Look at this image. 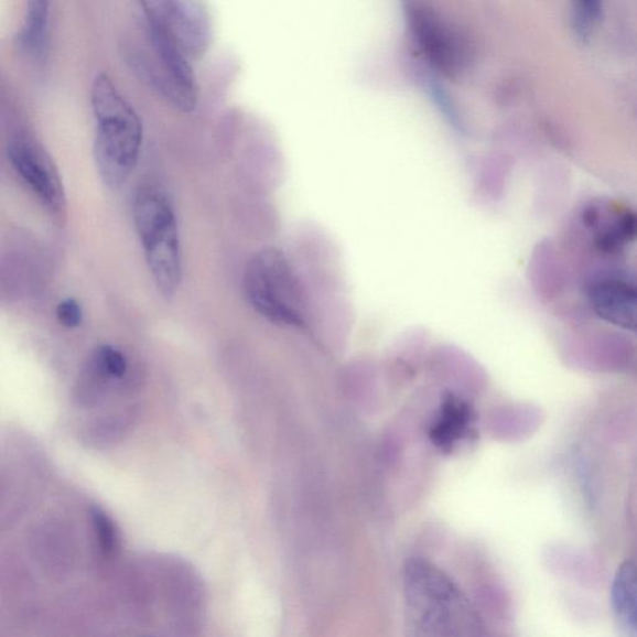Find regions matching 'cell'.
Segmentation results:
<instances>
[{
    "label": "cell",
    "instance_id": "1",
    "mask_svg": "<svg viewBox=\"0 0 637 637\" xmlns=\"http://www.w3.org/2000/svg\"><path fill=\"white\" fill-rule=\"evenodd\" d=\"M408 637H484V624L461 587L424 559L402 573Z\"/></svg>",
    "mask_w": 637,
    "mask_h": 637
},
{
    "label": "cell",
    "instance_id": "12",
    "mask_svg": "<svg viewBox=\"0 0 637 637\" xmlns=\"http://www.w3.org/2000/svg\"><path fill=\"white\" fill-rule=\"evenodd\" d=\"M612 611L617 635L637 637V564L624 562L613 579Z\"/></svg>",
    "mask_w": 637,
    "mask_h": 637
},
{
    "label": "cell",
    "instance_id": "6",
    "mask_svg": "<svg viewBox=\"0 0 637 637\" xmlns=\"http://www.w3.org/2000/svg\"><path fill=\"white\" fill-rule=\"evenodd\" d=\"M142 15L153 56L151 80L177 109L192 111L196 108L198 99V86L192 62L156 18L143 9Z\"/></svg>",
    "mask_w": 637,
    "mask_h": 637
},
{
    "label": "cell",
    "instance_id": "2",
    "mask_svg": "<svg viewBox=\"0 0 637 637\" xmlns=\"http://www.w3.org/2000/svg\"><path fill=\"white\" fill-rule=\"evenodd\" d=\"M91 106L96 169L104 185L116 190L125 185L138 165L143 141L142 122L137 110L105 73L94 79Z\"/></svg>",
    "mask_w": 637,
    "mask_h": 637
},
{
    "label": "cell",
    "instance_id": "5",
    "mask_svg": "<svg viewBox=\"0 0 637 637\" xmlns=\"http://www.w3.org/2000/svg\"><path fill=\"white\" fill-rule=\"evenodd\" d=\"M8 160L56 226L67 218V202L60 170L51 153L31 134L19 133L8 144Z\"/></svg>",
    "mask_w": 637,
    "mask_h": 637
},
{
    "label": "cell",
    "instance_id": "14",
    "mask_svg": "<svg viewBox=\"0 0 637 637\" xmlns=\"http://www.w3.org/2000/svg\"><path fill=\"white\" fill-rule=\"evenodd\" d=\"M603 3L596 0H581L575 2L572 8V25L577 37H591L595 29L603 19Z\"/></svg>",
    "mask_w": 637,
    "mask_h": 637
},
{
    "label": "cell",
    "instance_id": "8",
    "mask_svg": "<svg viewBox=\"0 0 637 637\" xmlns=\"http://www.w3.org/2000/svg\"><path fill=\"white\" fill-rule=\"evenodd\" d=\"M140 6L158 19L192 63L207 54L212 22L206 4L193 0H149Z\"/></svg>",
    "mask_w": 637,
    "mask_h": 637
},
{
    "label": "cell",
    "instance_id": "11",
    "mask_svg": "<svg viewBox=\"0 0 637 637\" xmlns=\"http://www.w3.org/2000/svg\"><path fill=\"white\" fill-rule=\"evenodd\" d=\"M583 222L594 229L595 246L606 255L619 253L637 239V210L633 208H617L606 216L600 207L589 206Z\"/></svg>",
    "mask_w": 637,
    "mask_h": 637
},
{
    "label": "cell",
    "instance_id": "16",
    "mask_svg": "<svg viewBox=\"0 0 637 637\" xmlns=\"http://www.w3.org/2000/svg\"><path fill=\"white\" fill-rule=\"evenodd\" d=\"M57 318L67 327L79 326L83 322V311L79 303L74 299H66L57 306Z\"/></svg>",
    "mask_w": 637,
    "mask_h": 637
},
{
    "label": "cell",
    "instance_id": "9",
    "mask_svg": "<svg viewBox=\"0 0 637 637\" xmlns=\"http://www.w3.org/2000/svg\"><path fill=\"white\" fill-rule=\"evenodd\" d=\"M476 418L472 404L462 396L451 391L443 393L429 428L432 445L445 455L455 452L472 438Z\"/></svg>",
    "mask_w": 637,
    "mask_h": 637
},
{
    "label": "cell",
    "instance_id": "4",
    "mask_svg": "<svg viewBox=\"0 0 637 637\" xmlns=\"http://www.w3.org/2000/svg\"><path fill=\"white\" fill-rule=\"evenodd\" d=\"M244 285L249 304L269 322L292 327L304 326V289L282 250L266 248L250 258Z\"/></svg>",
    "mask_w": 637,
    "mask_h": 637
},
{
    "label": "cell",
    "instance_id": "15",
    "mask_svg": "<svg viewBox=\"0 0 637 637\" xmlns=\"http://www.w3.org/2000/svg\"><path fill=\"white\" fill-rule=\"evenodd\" d=\"M94 359L112 380H120L128 373V361L121 352L111 346H101L93 353Z\"/></svg>",
    "mask_w": 637,
    "mask_h": 637
},
{
    "label": "cell",
    "instance_id": "3",
    "mask_svg": "<svg viewBox=\"0 0 637 637\" xmlns=\"http://www.w3.org/2000/svg\"><path fill=\"white\" fill-rule=\"evenodd\" d=\"M132 217L154 284L163 296L175 295L182 257L176 210L169 193L158 183H144L133 197Z\"/></svg>",
    "mask_w": 637,
    "mask_h": 637
},
{
    "label": "cell",
    "instance_id": "13",
    "mask_svg": "<svg viewBox=\"0 0 637 637\" xmlns=\"http://www.w3.org/2000/svg\"><path fill=\"white\" fill-rule=\"evenodd\" d=\"M51 4L45 0L28 2L24 22L17 36L19 51L34 61L44 60L50 39Z\"/></svg>",
    "mask_w": 637,
    "mask_h": 637
},
{
    "label": "cell",
    "instance_id": "10",
    "mask_svg": "<svg viewBox=\"0 0 637 637\" xmlns=\"http://www.w3.org/2000/svg\"><path fill=\"white\" fill-rule=\"evenodd\" d=\"M587 298L603 321L637 335V287L620 279H602L589 287Z\"/></svg>",
    "mask_w": 637,
    "mask_h": 637
},
{
    "label": "cell",
    "instance_id": "7",
    "mask_svg": "<svg viewBox=\"0 0 637 637\" xmlns=\"http://www.w3.org/2000/svg\"><path fill=\"white\" fill-rule=\"evenodd\" d=\"M407 14L414 42L436 69L449 76L466 69L471 51L460 29L429 4L411 3Z\"/></svg>",
    "mask_w": 637,
    "mask_h": 637
}]
</instances>
